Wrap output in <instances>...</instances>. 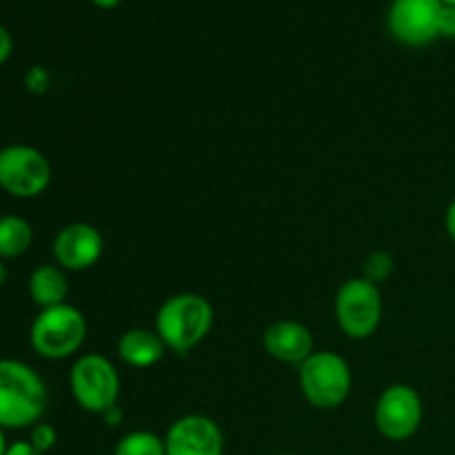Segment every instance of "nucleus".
I'll list each match as a JSON object with an SVG mask.
<instances>
[{
  "label": "nucleus",
  "mask_w": 455,
  "mask_h": 455,
  "mask_svg": "<svg viewBox=\"0 0 455 455\" xmlns=\"http://www.w3.org/2000/svg\"><path fill=\"white\" fill-rule=\"evenodd\" d=\"M49 391L31 364L16 358L0 360V427L4 431L31 429L47 413Z\"/></svg>",
  "instance_id": "nucleus-1"
},
{
  "label": "nucleus",
  "mask_w": 455,
  "mask_h": 455,
  "mask_svg": "<svg viewBox=\"0 0 455 455\" xmlns=\"http://www.w3.org/2000/svg\"><path fill=\"white\" fill-rule=\"evenodd\" d=\"M213 307L198 293H176L160 305L156 331L169 351L185 355L212 333Z\"/></svg>",
  "instance_id": "nucleus-2"
},
{
  "label": "nucleus",
  "mask_w": 455,
  "mask_h": 455,
  "mask_svg": "<svg viewBox=\"0 0 455 455\" xmlns=\"http://www.w3.org/2000/svg\"><path fill=\"white\" fill-rule=\"evenodd\" d=\"M87 318L80 309L65 305L40 309L29 329L31 349L44 360H67L87 340Z\"/></svg>",
  "instance_id": "nucleus-3"
},
{
  "label": "nucleus",
  "mask_w": 455,
  "mask_h": 455,
  "mask_svg": "<svg viewBox=\"0 0 455 455\" xmlns=\"http://www.w3.org/2000/svg\"><path fill=\"white\" fill-rule=\"evenodd\" d=\"M302 395L311 407L331 411L347 403L354 387V373L349 363L336 351H314L298 367Z\"/></svg>",
  "instance_id": "nucleus-4"
},
{
  "label": "nucleus",
  "mask_w": 455,
  "mask_h": 455,
  "mask_svg": "<svg viewBox=\"0 0 455 455\" xmlns=\"http://www.w3.org/2000/svg\"><path fill=\"white\" fill-rule=\"evenodd\" d=\"M69 389L83 411L102 416L118 404L120 373L105 355L83 354L71 364Z\"/></svg>",
  "instance_id": "nucleus-5"
},
{
  "label": "nucleus",
  "mask_w": 455,
  "mask_h": 455,
  "mask_svg": "<svg viewBox=\"0 0 455 455\" xmlns=\"http://www.w3.org/2000/svg\"><path fill=\"white\" fill-rule=\"evenodd\" d=\"M336 323L340 331L351 340H367L380 327L382 291L367 278H349L340 284L336 293Z\"/></svg>",
  "instance_id": "nucleus-6"
},
{
  "label": "nucleus",
  "mask_w": 455,
  "mask_h": 455,
  "mask_svg": "<svg viewBox=\"0 0 455 455\" xmlns=\"http://www.w3.org/2000/svg\"><path fill=\"white\" fill-rule=\"evenodd\" d=\"M52 185V163L31 145L0 149V189L13 198H38Z\"/></svg>",
  "instance_id": "nucleus-7"
},
{
  "label": "nucleus",
  "mask_w": 455,
  "mask_h": 455,
  "mask_svg": "<svg viewBox=\"0 0 455 455\" xmlns=\"http://www.w3.org/2000/svg\"><path fill=\"white\" fill-rule=\"evenodd\" d=\"M425 420V404L420 394L409 385H389L378 398L373 422L382 438L391 443H407L420 431Z\"/></svg>",
  "instance_id": "nucleus-8"
},
{
  "label": "nucleus",
  "mask_w": 455,
  "mask_h": 455,
  "mask_svg": "<svg viewBox=\"0 0 455 455\" xmlns=\"http://www.w3.org/2000/svg\"><path fill=\"white\" fill-rule=\"evenodd\" d=\"M440 0H394L387 13V29L404 47H427L438 36Z\"/></svg>",
  "instance_id": "nucleus-9"
},
{
  "label": "nucleus",
  "mask_w": 455,
  "mask_h": 455,
  "mask_svg": "<svg viewBox=\"0 0 455 455\" xmlns=\"http://www.w3.org/2000/svg\"><path fill=\"white\" fill-rule=\"evenodd\" d=\"M167 455H222L225 434L220 425L203 413L178 418L164 434Z\"/></svg>",
  "instance_id": "nucleus-10"
},
{
  "label": "nucleus",
  "mask_w": 455,
  "mask_h": 455,
  "mask_svg": "<svg viewBox=\"0 0 455 455\" xmlns=\"http://www.w3.org/2000/svg\"><path fill=\"white\" fill-rule=\"evenodd\" d=\"M53 258L65 271H87L105 253V238L89 222L65 225L53 238Z\"/></svg>",
  "instance_id": "nucleus-11"
},
{
  "label": "nucleus",
  "mask_w": 455,
  "mask_h": 455,
  "mask_svg": "<svg viewBox=\"0 0 455 455\" xmlns=\"http://www.w3.org/2000/svg\"><path fill=\"white\" fill-rule=\"evenodd\" d=\"M262 347L274 360L300 367L314 354V333L298 320H278L262 336Z\"/></svg>",
  "instance_id": "nucleus-12"
},
{
  "label": "nucleus",
  "mask_w": 455,
  "mask_h": 455,
  "mask_svg": "<svg viewBox=\"0 0 455 455\" xmlns=\"http://www.w3.org/2000/svg\"><path fill=\"white\" fill-rule=\"evenodd\" d=\"M116 349H118V358L133 369L154 367L169 351L156 329H129L120 336Z\"/></svg>",
  "instance_id": "nucleus-13"
},
{
  "label": "nucleus",
  "mask_w": 455,
  "mask_h": 455,
  "mask_svg": "<svg viewBox=\"0 0 455 455\" xmlns=\"http://www.w3.org/2000/svg\"><path fill=\"white\" fill-rule=\"evenodd\" d=\"M29 298L34 305L40 309H49V307L65 305L67 296H69V278L67 271L58 265H40L31 271L29 283Z\"/></svg>",
  "instance_id": "nucleus-14"
},
{
  "label": "nucleus",
  "mask_w": 455,
  "mask_h": 455,
  "mask_svg": "<svg viewBox=\"0 0 455 455\" xmlns=\"http://www.w3.org/2000/svg\"><path fill=\"white\" fill-rule=\"evenodd\" d=\"M34 244V227L27 218L7 213L0 216V258L13 260L25 256Z\"/></svg>",
  "instance_id": "nucleus-15"
},
{
  "label": "nucleus",
  "mask_w": 455,
  "mask_h": 455,
  "mask_svg": "<svg viewBox=\"0 0 455 455\" xmlns=\"http://www.w3.org/2000/svg\"><path fill=\"white\" fill-rule=\"evenodd\" d=\"M114 455H167L164 438H160L154 431H129L127 435L116 443Z\"/></svg>",
  "instance_id": "nucleus-16"
},
{
  "label": "nucleus",
  "mask_w": 455,
  "mask_h": 455,
  "mask_svg": "<svg viewBox=\"0 0 455 455\" xmlns=\"http://www.w3.org/2000/svg\"><path fill=\"white\" fill-rule=\"evenodd\" d=\"M395 265H394V256L387 251H373L364 258V265H363V278H367L369 283L378 284L380 287L382 283L391 278L394 274Z\"/></svg>",
  "instance_id": "nucleus-17"
},
{
  "label": "nucleus",
  "mask_w": 455,
  "mask_h": 455,
  "mask_svg": "<svg viewBox=\"0 0 455 455\" xmlns=\"http://www.w3.org/2000/svg\"><path fill=\"white\" fill-rule=\"evenodd\" d=\"M58 443V431L53 429L49 422H38L36 427H31L29 434V444L36 449L38 453H47L56 447Z\"/></svg>",
  "instance_id": "nucleus-18"
},
{
  "label": "nucleus",
  "mask_w": 455,
  "mask_h": 455,
  "mask_svg": "<svg viewBox=\"0 0 455 455\" xmlns=\"http://www.w3.org/2000/svg\"><path fill=\"white\" fill-rule=\"evenodd\" d=\"M25 87L27 92L34 93V96H43L52 87V74L44 69L43 65H34L27 69L25 74Z\"/></svg>",
  "instance_id": "nucleus-19"
},
{
  "label": "nucleus",
  "mask_w": 455,
  "mask_h": 455,
  "mask_svg": "<svg viewBox=\"0 0 455 455\" xmlns=\"http://www.w3.org/2000/svg\"><path fill=\"white\" fill-rule=\"evenodd\" d=\"M438 36L440 38L455 40V7H451V4H443V9H440Z\"/></svg>",
  "instance_id": "nucleus-20"
},
{
  "label": "nucleus",
  "mask_w": 455,
  "mask_h": 455,
  "mask_svg": "<svg viewBox=\"0 0 455 455\" xmlns=\"http://www.w3.org/2000/svg\"><path fill=\"white\" fill-rule=\"evenodd\" d=\"M13 53V38L12 34L7 31V27L0 25V65H4V62L12 58Z\"/></svg>",
  "instance_id": "nucleus-21"
},
{
  "label": "nucleus",
  "mask_w": 455,
  "mask_h": 455,
  "mask_svg": "<svg viewBox=\"0 0 455 455\" xmlns=\"http://www.w3.org/2000/svg\"><path fill=\"white\" fill-rule=\"evenodd\" d=\"M4 455H43V453L36 451V449L29 444V440H16V443L9 444L7 453Z\"/></svg>",
  "instance_id": "nucleus-22"
},
{
  "label": "nucleus",
  "mask_w": 455,
  "mask_h": 455,
  "mask_svg": "<svg viewBox=\"0 0 455 455\" xmlns=\"http://www.w3.org/2000/svg\"><path fill=\"white\" fill-rule=\"evenodd\" d=\"M444 229H447L449 238H451L455 244V198L449 203L447 213H444Z\"/></svg>",
  "instance_id": "nucleus-23"
},
{
  "label": "nucleus",
  "mask_w": 455,
  "mask_h": 455,
  "mask_svg": "<svg viewBox=\"0 0 455 455\" xmlns=\"http://www.w3.org/2000/svg\"><path fill=\"white\" fill-rule=\"evenodd\" d=\"M102 418H105V422H107V425H109V427H118L120 422H123L124 413H123V409H120L118 404H116V407H111L109 411L102 413Z\"/></svg>",
  "instance_id": "nucleus-24"
},
{
  "label": "nucleus",
  "mask_w": 455,
  "mask_h": 455,
  "mask_svg": "<svg viewBox=\"0 0 455 455\" xmlns=\"http://www.w3.org/2000/svg\"><path fill=\"white\" fill-rule=\"evenodd\" d=\"M98 9H116L123 0H92Z\"/></svg>",
  "instance_id": "nucleus-25"
},
{
  "label": "nucleus",
  "mask_w": 455,
  "mask_h": 455,
  "mask_svg": "<svg viewBox=\"0 0 455 455\" xmlns=\"http://www.w3.org/2000/svg\"><path fill=\"white\" fill-rule=\"evenodd\" d=\"M4 262H7V260H3V258H0V287H3V284L7 283V275H9L7 265H4Z\"/></svg>",
  "instance_id": "nucleus-26"
},
{
  "label": "nucleus",
  "mask_w": 455,
  "mask_h": 455,
  "mask_svg": "<svg viewBox=\"0 0 455 455\" xmlns=\"http://www.w3.org/2000/svg\"><path fill=\"white\" fill-rule=\"evenodd\" d=\"M7 447H9L7 435H4V429H3V427H0V455L7 453Z\"/></svg>",
  "instance_id": "nucleus-27"
},
{
  "label": "nucleus",
  "mask_w": 455,
  "mask_h": 455,
  "mask_svg": "<svg viewBox=\"0 0 455 455\" xmlns=\"http://www.w3.org/2000/svg\"><path fill=\"white\" fill-rule=\"evenodd\" d=\"M443 4H451V7H455V0H440Z\"/></svg>",
  "instance_id": "nucleus-28"
},
{
  "label": "nucleus",
  "mask_w": 455,
  "mask_h": 455,
  "mask_svg": "<svg viewBox=\"0 0 455 455\" xmlns=\"http://www.w3.org/2000/svg\"><path fill=\"white\" fill-rule=\"evenodd\" d=\"M275 455H296V453H275Z\"/></svg>",
  "instance_id": "nucleus-29"
}]
</instances>
